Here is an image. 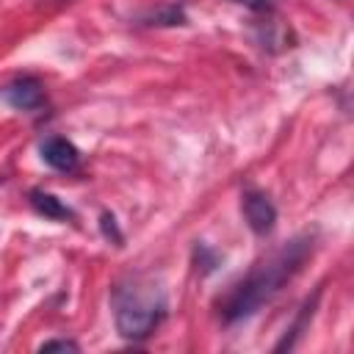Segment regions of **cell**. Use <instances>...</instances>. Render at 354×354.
<instances>
[{"mask_svg": "<svg viewBox=\"0 0 354 354\" xmlns=\"http://www.w3.org/2000/svg\"><path fill=\"white\" fill-rule=\"evenodd\" d=\"M318 296H321V290H315V296L313 299H307L304 304H301V310H299V315H296V321L290 324V329L285 332V337L274 346L277 351H285V348H293L296 343H299V337H301V332L307 329V324H310V318H313V313H315V304H318Z\"/></svg>", "mask_w": 354, "mask_h": 354, "instance_id": "6", "label": "cell"}, {"mask_svg": "<svg viewBox=\"0 0 354 354\" xmlns=\"http://www.w3.org/2000/svg\"><path fill=\"white\" fill-rule=\"evenodd\" d=\"M196 260L202 263V271H205V274H207V271H213V268H216V263H218V257H216L205 243H199V246H196Z\"/></svg>", "mask_w": 354, "mask_h": 354, "instance_id": "11", "label": "cell"}, {"mask_svg": "<svg viewBox=\"0 0 354 354\" xmlns=\"http://www.w3.org/2000/svg\"><path fill=\"white\" fill-rule=\"evenodd\" d=\"M144 25H155V28H171V25H185V8L177 3H166L158 6L155 11H149L144 17Z\"/></svg>", "mask_w": 354, "mask_h": 354, "instance_id": "8", "label": "cell"}, {"mask_svg": "<svg viewBox=\"0 0 354 354\" xmlns=\"http://www.w3.org/2000/svg\"><path fill=\"white\" fill-rule=\"evenodd\" d=\"M0 100L14 111H36L44 105V91L36 77H17L0 88Z\"/></svg>", "mask_w": 354, "mask_h": 354, "instance_id": "4", "label": "cell"}, {"mask_svg": "<svg viewBox=\"0 0 354 354\" xmlns=\"http://www.w3.org/2000/svg\"><path fill=\"white\" fill-rule=\"evenodd\" d=\"M166 315L163 288L152 279L133 277L113 288V321L116 332L127 340H144Z\"/></svg>", "mask_w": 354, "mask_h": 354, "instance_id": "2", "label": "cell"}, {"mask_svg": "<svg viewBox=\"0 0 354 354\" xmlns=\"http://www.w3.org/2000/svg\"><path fill=\"white\" fill-rule=\"evenodd\" d=\"M100 227H102V235H105V238H113V243H116V246H122V232H119V227H116V218H113L111 213H102V218H100Z\"/></svg>", "mask_w": 354, "mask_h": 354, "instance_id": "9", "label": "cell"}, {"mask_svg": "<svg viewBox=\"0 0 354 354\" xmlns=\"http://www.w3.org/2000/svg\"><path fill=\"white\" fill-rule=\"evenodd\" d=\"M80 346L75 340H66V337H53V340H44L39 346V351H77Z\"/></svg>", "mask_w": 354, "mask_h": 354, "instance_id": "10", "label": "cell"}, {"mask_svg": "<svg viewBox=\"0 0 354 354\" xmlns=\"http://www.w3.org/2000/svg\"><path fill=\"white\" fill-rule=\"evenodd\" d=\"M30 205H33V210H36L39 216H44V218H55V221L72 218V210H69L58 196H53V194H47V191H30Z\"/></svg>", "mask_w": 354, "mask_h": 354, "instance_id": "7", "label": "cell"}, {"mask_svg": "<svg viewBox=\"0 0 354 354\" xmlns=\"http://www.w3.org/2000/svg\"><path fill=\"white\" fill-rule=\"evenodd\" d=\"M310 252H313V238L301 235V238H293L290 243H285L268 260L257 263L221 299V304H218L221 321L224 324H238V321L252 318L263 304H268L282 290L285 282H290L299 274V268L304 266V260L310 257Z\"/></svg>", "mask_w": 354, "mask_h": 354, "instance_id": "1", "label": "cell"}, {"mask_svg": "<svg viewBox=\"0 0 354 354\" xmlns=\"http://www.w3.org/2000/svg\"><path fill=\"white\" fill-rule=\"evenodd\" d=\"M235 3H241V6H246L252 11H257V14H274V3L271 0H235Z\"/></svg>", "mask_w": 354, "mask_h": 354, "instance_id": "12", "label": "cell"}, {"mask_svg": "<svg viewBox=\"0 0 354 354\" xmlns=\"http://www.w3.org/2000/svg\"><path fill=\"white\" fill-rule=\"evenodd\" d=\"M41 160L47 166L58 169V171H72L77 166V160H80V152H77V147L72 141H66L61 136H53V138H47L41 144Z\"/></svg>", "mask_w": 354, "mask_h": 354, "instance_id": "5", "label": "cell"}, {"mask_svg": "<svg viewBox=\"0 0 354 354\" xmlns=\"http://www.w3.org/2000/svg\"><path fill=\"white\" fill-rule=\"evenodd\" d=\"M241 210H243V218H246L249 230L257 232V235H268L277 224V207L260 191H246L243 199H241Z\"/></svg>", "mask_w": 354, "mask_h": 354, "instance_id": "3", "label": "cell"}]
</instances>
